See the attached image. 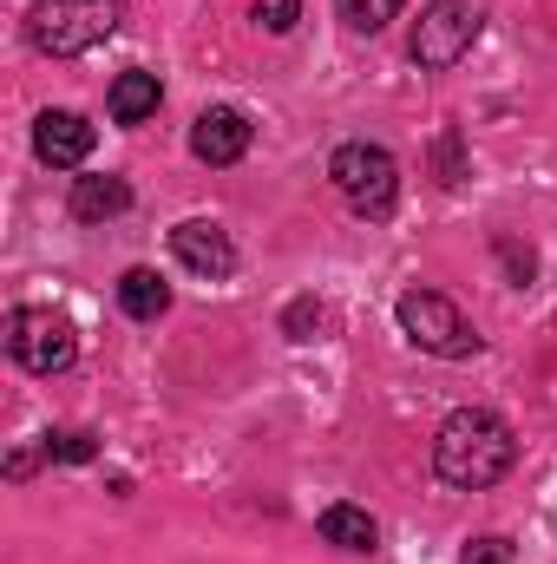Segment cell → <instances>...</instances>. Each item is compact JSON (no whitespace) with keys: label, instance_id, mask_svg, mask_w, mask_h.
Here are the masks:
<instances>
[{"label":"cell","instance_id":"cell-2","mask_svg":"<svg viewBox=\"0 0 557 564\" xmlns=\"http://www.w3.org/2000/svg\"><path fill=\"white\" fill-rule=\"evenodd\" d=\"M119 20H125V0H40L26 20V40L46 59H79L99 40H112Z\"/></svg>","mask_w":557,"mask_h":564},{"label":"cell","instance_id":"cell-12","mask_svg":"<svg viewBox=\"0 0 557 564\" xmlns=\"http://www.w3.org/2000/svg\"><path fill=\"white\" fill-rule=\"evenodd\" d=\"M119 302H125L132 322H157L171 308V282L157 276V270H125L119 276Z\"/></svg>","mask_w":557,"mask_h":564},{"label":"cell","instance_id":"cell-7","mask_svg":"<svg viewBox=\"0 0 557 564\" xmlns=\"http://www.w3.org/2000/svg\"><path fill=\"white\" fill-rule=\"evenodd\" d=\"M171 257H177L190 276H210V282H223L237 270V243H230L217 224H204V217H190V224L171 230Z\"/></svg>","mask_w":557,"mask_h":564},{"label":"cell","instance_id":"cell-4","mask_svg":"<svg viewBox=\"0 0 557 564\" xmlns=\"http://www.w3.org/2000/svg\"><path fill=\"white\" fill-rule=\"evenodd\" d=\"M328 177H335V191H341L361 217H387L394 197H401V164H394L381 144H341V151L328 158Z\"/></svg>","mask_w":557,"mask_h":564},{"label":"cell","instance_id":"cell-14","mask_svg":"<svg viewBox=\"0 0 557 564\" xmlns=\"http://www.w3.org/2000/svg\"><path fill=\"white\" fill-rule=\"evenodd\" d=\"M335 13H341L354 33H381V26L401 13V0H335Z\"/></svg>","mask_w":557,"mask_h":564},{"label":"cell","instance_id":"cell-17","mask_svg":"<svg viewBox=\"0 0 557 564\" xmlns=\"http://www.w3.org/2000/svg\"><path fill=\"white\" fill-rule=\"evenodd\" d=\"M295 13H302V0H256V20H263L270 33H288Z\"/></svg>","mask_w":557,"mask_h":564},{"label":"cell","instance_id":"cell-5","mask_svg":"<svg viewBox=\"0 0 557 564\" xmlns=\"http://www.w3.org/2000/svg\"><path fill=\"white\" fill-rule=\"evenodd\" d=\"M7 355L26 375H59V368H73L79 335H73V322L59 308H13L7 315Z\"/></svg>","mask_w":557,"mask_h":564},{"label":"cell","instance_id":"cell-6","mask_svg":"<svg viewBox=\"0 0 557 564\" xmlns=\"http://www.w3.org/2000/svg\"><path fill=\"white\" fill-rule=\"evenodd\" d=\"M479 26H485V7H479V0H433V7L419 13V26H414V59L426 66V73L459 66V59L472 53Z\"/></svg>","mask_w":557,"mask_h":564},{"label":"cell","instance_id":"cell-10","mask_svg":"<svg viewBox=\"0 0 557 564\" xmlns=\"http://www.w3.org/2000/svg\"><path fill=\"white\" fill-rule=\"evenodd\" d=\"M132 204V184L125 177H79L73 184V217L79 224H106V217H119Z\"/></svg>","mask_w":557,"mask_h":564},{"label":"cell","instance_id":"cell-15","mask_svg":"<svg viewBox=\"0 0 557 564\" xmlns=\"http://www.w3.org/2000/svg\"><path fill=\"white\" fill-rule=\"evenodd\" d=\"M321 328H328V302H308V295L288 302V315H282V335H288V341H315Z\"/></svg>","mask_w":557,"mask_h":564},{"label":"cell","instance_id":"cell-8","mask_svg":"<svg viewBox=\"0 0 557 564\" xmlns=\"http://www.w3.org/2000/svg\"><path fill=\"white\" fill-rule=\"evenodd\" d=\"M190 151H197L204 164H237V158L250 151V119H243L237 106H210V112H197V126H190Z\"/></svg>","mask_w":557,"mask_h":564},{"label":"cell","instance_id":"cell-9","mask_svg":"<svg viewBox=\"0 0 557 564\" xmlns=\"http://www.w3.org/2000/svg\"><path fill=\"white\" fill-rule=\"evenodd\" d=\"M33 151H40V164L73 171V164L92 158V126H86L79 112H40V126H33Z\"/></svg>","mask_w":557,"mask_h":564},{"label":"cell","instance_id":"cell-1","mask_svg":"<svg viewBox=\"0 0 557 564\" xmlns=\"http://www.w3.org/2000/svg\"><path fill=\"white\" fill-rule=\"evenodd\" d=\"M512 459H518V440H512V426L499 421V414H485V408H459V414L439 421L433 466H439L446 486H459V492H485V486H499V479L512 473Z\"/></svg>","mask_w":557,"mask_h":564},{"label":"cell","instance_id":"cell-11","mask_svg":"<svg viewBox=\"0 0 557 564\" xmlns=\"http://www.w3.org/2000/svg\"><path fill=\"white\" fill-rule=\"evenodd\" d=\"M157 99H164V86H157V73H119L112 79V119L119 126H144L151 112H157Z\"/></svg>","mask_w":557,"mask_h":564},{"label":"cell","instance_id":"cell-18","mask_svg":"<svg viewBox=\"0 0 557 564\" xmlns=\"http://www.w3.org/2000/svg\"><path fill=\"white\" fill-rule=\"evenodd\" d=\"M505 558H512L505 539H479V545H466V564H505Z\"/></svg>","mask_w":557,"mask_h":564},{"label":"cell","instance_id":"cell-16","mask_svg":"<svg viewBox=\"0 0 557 564\" xmlns=\"http://www.w3.org/2000/svg\"><path fill=\"white\" fill-rule=\"evenodd\" d=\"M46 453H53V459H66V466H79V459H92V453H99V440H92V433H59V440H46Z\"/></svg>","mask_w":557,"mask_h":564},{"label":"cell","instance_id":"cell-13","mask_svg":"<svg viewBox=\"0 0 557 564\" xmlns=\"http://www.w3.org/2000/svg\"><path fill=\"white\" fill-rule=\"evenodd\" d=\"M321 539H328V545H341V552H374L381 525H374L361 506H328V512H321Z\"/></svg>","mask_w":557,"mask_h":564},{"label":"cell","instance_id":"cell-3","mask_svg":"<svg viewBox=\"0 0 557 564\" xmlns=\"http://www.w3.org/2000/svg\"><path fill=\"white\" fill-rule=\"evenodd\" d=\"M394 315H401L407 341L426 348V355H439V361H466V355H479V328H472L439 289H407V295L394 302Z\"/></svg>","mask_w":557,"mask_h":564}]
</instances>
